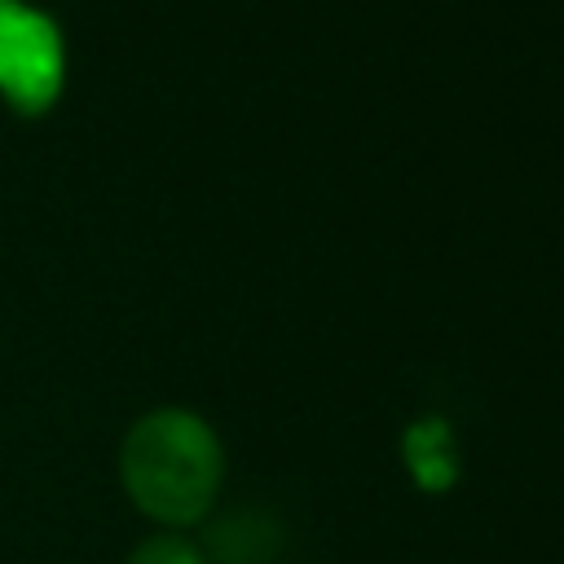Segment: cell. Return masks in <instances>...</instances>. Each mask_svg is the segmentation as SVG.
<instances>
[{
    "label": "cell",
    "instance_id": "1",
    "mask_svg": "<svg viewBox=\"0 0 564 564\" xmlns=\"http://www.w3.org/2000/svg\"><path fill=\"white\" fill-rule=\"evenodd\" d=\"M225 476V449L216 427L185 410V405H159L141 414L119 445V480L132 507L167 529L198 524Z\"/></svg>",
    "mask_w": 564,
    "mask_h": 564
},
{
    "label": "cell",
    "instance_id": "2",
    "mask_svg": "<svg viewBox=\"0 0 564 564\" xmlns=\"http://www.w3.org/2000/svg\"><path fill=\"white\" fill-rule=\"evenodd\" d=\"M66 88V35L31 0H0V101L18 119H44Z\"/></svg>",
    "mask_w": 564,
    "mask_h": 564
},
{
    "label": "cell",
    "instance_id": "3",
    "mask_svg": "<svg viewBox=\"0 0 564 564\" xmlns=\"http://www.w3.org/2000/svg\"><path fill=\"white\" fill-rule=\"evenodd\" d=\"M128 564H207V560H203V551H198L194 542H185L181 533H159V538H145V542L128 555Z\"/></svg>",
    "mask_w": 564,
    "mask_h": 564
}]
</instances>
